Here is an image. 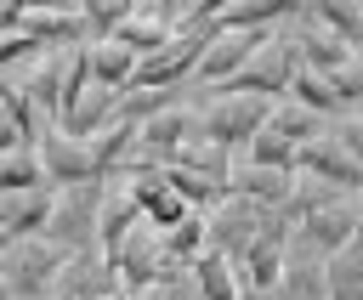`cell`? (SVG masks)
Wrapping results in <instances>:
<instances>
[{"label":"cell","instance_id":"obj_1","mask_svg":"<svg viewBox=\"0 0 363 300\" xmlns=\"http://www.w3.org/2000/svg\"><path fill=\"white\" fill-rule=\"evenodd\" d=\"M102 209H108L102 181L62 187L40 238H45V243H57V249H68V255H96V238H102Z\"/></svg>","mask_w":363,"mask_h":300},{"label":"cell","instance_id":"obj_2","mask_svg":"<svg viewBox=\"0 0 363 300\" xmlns=\"http://www.w3.org/2000/svg\"><path fill=\"white\" fill-rule=\"evenodd\" d=\"M68 266H74L68 249H57L45 238H28V243H11V255L0 260V289L11 300H45Z\"/></svg>","mask_w":363,"mask_h":300},{"label":"cell","instance_id":"obj_3","mask_svg":"<svg viewBox=\"0 0 363 300\" xmlns=\"http://www.w3.org/2000/svg\"><path fill=\"white\" fill-rule=\"evenodd\" d=\"M272 108H278V102H261V96H227V91H221L210 108H199L204 142H210V147H221V153L250 147V142L261 136V125L272 119Z\"/></svg>","mask_w":363,"mask_h":300},{"label":"cell","instance_id":"obj_4","mask_svg":"<svg viewBox=\"0 0 363 300\" xmlns=\"http://www.w3.org/2000/svg\"><path fill=\"white\" fill-rule=\"evenodd\" d=\"M352 238H357V209H352L346 198H323L301 226H289V255L329 260V255H340Z\"/></svg>","mask_w":363,"mask_h":300},{"label":"cell","instance_id":"obj_5","mask_svg":"<svg viewBox=\"0 0 363 300\" xmlns=\"http://www.w3.org/2000/svg\"><path fill=\"white\" fill-rule=\"evenodd\" d=\"M34 158H40L45 181H51L57 192H62V187H85V181H108L102 164H96V153H91V142H74V136L57 130V125L34 142Z\"/></svg>","mask_w":363,"mask_h":300},{"label":"cell","instance_id":"obj_6","mask_svg":"<svg viewBox=\"0 0 363 300\" xmlns=\"http://www.w3.org/2000/svg\"><path fill=\"white\" fill-rule=\"evenodd\" d=\"M295 74H301V51H295V40H267L261 51H255V62L227 85V96H261V102H272V96H289V85H295Z\"/></svg>","mask_w":363,"mask_h":300},{"label":"cell","instance_id":"obj_7","mask_svg":"<svg viewBox=\"0 0 363 300\" xmlns=\"http://www.w3.org/2000/svg\"><path fill=\"white\" fill-rule=\"evenodd\" d=\"M204 221H210V249H216V255H227V260H238V255L267 232L272 209H261V204H250V198H233V192H227Z\"/></svg>","mask_w":363,"mask_h":300},{"label":"cell","instance_id":"obj_8","mask_svg":"<svg viewBox=\"0 0 363 300\" xmlns=\"http://www.w3.org/2000/svg\"><path fill=\"white\" fill-rule=\"evenodd\" d=\"M284 260H289V226H284V221H278V209H272L267 232L238 255V277H244V289H267V294H278Z\"/></svg>","mask_w":363,"mask_h":300},{"label":"cell","instance_id":"obj_9","mask_svg":"<svg viewBox=\"0 0 363 300\" xmlns=\"http://www.w3.org/2000/svg\"><path fill=\"white\" fill-rule=\"evenodd\" d=\"M261 45H267V34H216L193 79H199V85H221V91H227V85L255 62V51H261Z\"/></svg>","mask_w":363,"mask_h":300},{"label":"cell","instance_id":"obj_10","mask_svg":"<svg viewBox=\"0 0 363 300\" xmlns=\"http://www.w3.org/2000/svg\"><path fill=\"white\" fill-rule=\"evenodd\" d=\"M295 175H312V181H329V187H340V192H363V170L335 147V136H318V142H306L301 147V158H295Z\"/></svg>","mask_w":363,"mask_h":300},{"label":"cell","instance_id":"obj_11","mask_svg":"<svg viewBox=\"0 0 363 300\" xmlns=\"http://www.w3.org/2000/svg\"><path fill=\"white\" fill-rule=\"evenodd\" d=\"M193 289H199V300H238V294H244L238 260H227V255L204 249V255L193 260Z\"/></svg>","mask_w":363,"mask_h":300},{"label":"cell","instance_id":"obj_12","mask_svg":"<svg viewBox=\"0 0 363 300\" xmlns=\"http://www.w3.org/2000/svg\"><path fill=\"white\" fill-rule=\"evenodd\" d=\"M210 249V221L204 215H187L182 226H170V232H159V255H164V266L176 272V266H187L193 272V260Z\"/></svg>","mask_w":363,"mask_h":300},{"label":"cell","instance_id":"obj_13","mask_svg":"<svg viewBox=\"0 0 363 300\" xmlns=\"http://www.w3.org/2000/svg\"><path fill=\"white\" fill-rule=\"evenodd\" d=\"M278 300H329V272L312 255H289L278 277Z\"/></svg>","mask_w":363,"mask_h":300},{"label":"cell","instance_id":"obj_14","mask_svg":"<svg viewBox=\"0 0 363 300\" xmlns=\"http://www.w3.org/2000/svg\"><path fill=\"white\" fill-rule=\"evenodd\" d=\"M136 51H125L119 40H108V45H91V79H96V91H119L125 96V85H130V74H136Z\"/></svg>","mask_w":363,"mask_h":300},{"label":"cell","instance_id":"obj_15","mask_svg":"<svg viewBox=\"0 0 363 300\" xmlns=\"http://www.w3.org/2000/svg\"><path fill=\"white\" fill-rule=\"evenodd\" d=\"M323 272H329V300H363V232L340 255H329Z\"/></svg>","mask_w":363,"mask_h":300},{"label":"cell","instance_id":"obj_16","mask_svg":"<svg viewBox=\"0 0 363 300\" xmlns=\"http://www.w3.org/2000/svg\"><path fill=\"white\" fill-rule=\"evenodd\" d=\"M40 187H51V181H45V170H40L34 147L0 153V198H17V192H40Z\"/></svg>","mask_w":363,"mask_h":300},{"label":"cell","instance_id":"obj_17","mask_svg":"<svg viewBox=\"0 0 363 300\" xmlns=\"http://www.w3.org/2000/svg\"><path fill=\"white\" fill-rule=\"evenodd\" d=\"M289 102L295 108H306L312 119H329V113H346V102H340V91L323 79V74H295V85H289Z\"/></svg>","mask_w":363,"mask_h":300},{"label":"cell","instance_id":"obj_18","mask_svg":"<svg viewBox=\"0 0 363 300\" xmlns=\"http://www.w3.org/2000/svg\"><path fill=\"white\" fill-rule=\"evenodd\" d=\"M335 147L363 170V113H352V119H340V130H335Z\"/></svg>","mask_w":363,"mask_h":300},{"label":"cell","instance_id":"obj_19","mask_svg":"<svg viewBox=\"0 0 363 300\" xmlns=\"http://www.w3.org/2000/svg\"><path fill=\"white\" fill-rule=\"evenodd\" d=\"M153 300H199V289H182L176 277H164V283L153 289Z\"/></svg>","mask_w":363,"mask_h":300},{"label":"cell","instance_id":"obj_20","mask_svg":"<svg viewBox=\"0 0 363 300\" xmlns=\"http://www.w3.org/2000/svg\"><path fill=\"white\" fill-rule=\"evenodd\" d=\"M238 300H278V294H267V289H244Z\"/></svg>","mask_w":363,"mask_h":300},{"label":"cell","instance_id":"obj_21","mask_svg":"<svg viewBox=\"0 0 363 300\" xmlns=\"http://www.w3.org/2000/svg\"><path fill=\"white\" fill-rule=\"evenodd\" d=\"M6 255H11V238H6V232H0V260H6Z\"/></svg>","mask_w":363,"mask_h":300},{"label":"cell","instance_id":"obj_22","mask_svg":"<svg viewBox=\"0 0 363 300\" xmlns=\"http://www.w3.org/2000/svg\"><path fill=\"white\" fill-rule=\"evenodd\" d=\"M108 300H136V294H125V289H113V294H108Z\"/></svg>","mask_w":363,"mask_h":300},{"label":"cell","instance_id":"obj_23","mask_svg":"<svg viewBox=\"0 0 363 300\" xmlns=\"http://www.w3.org/2000/svg\"><path fill=\"white\" fill-rule=\"evenodd\" d=\"M352 209H357V232H363V198H357V204H352Z\"/></svg>","mask_w":363,"mask_h":300},{"label":"cell","instance_id":"obj_24","mask_svg":"<svg viewBox=\"0 0 363 300\" xmlns=\"http://www.w3.org/2000/svg\"><path fill=\"white\" fill-rule=\"evenodd\" d=\"M79 300H108V294H79Z\"/></svg>","mask_w":363,"mask_h":300},{"label":"cell","instance_id":"obj_25","mask_svg":"<svg viewBox=\"0 0 363 300\" xmlns=\"http://www.w3.org/2000/svg\"><path fill=\"white\" fill-rule=\"evenodd\" d=\"M0 300H11V294H6V289H0Z\"/></svg>","mask_w":363,"mask_h":300}]
</instances>
